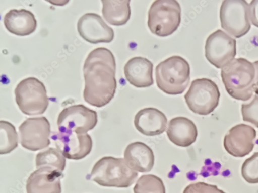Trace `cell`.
<instances>
[{
	"mask_svg": "<svg viewBox=\"0 0 258 193\" xmlns=\"http://www.w3.org/2000/svg\"><path fill=\"white\" fill-rule=\"evenodd\" d=\"M249 17L252 25L258 28V0H253L249 4Z\"/></svg>",
	"mask_w": 258,
	"mask_h": 193,
	"instance_id": "obj_28",
	"label": "cell"
},
{
	"mask_svg": "<svg viewBox=\"0 0 258 193\" xmlns=\"http://www.w3.org/2000/svg\"><path fill=\"white\" fill-rule=\"evenodd\" d=\"M244 179L250 184L258 183V153L245 160L241 169Z\"/></svg>",
	"mask_w": 258,
	"mask_h": 193,
	"instance_id": "obj_25",
	"label": "cell"
},
{
	"mask_svg": "<svg viewBox=\"0 0 258 193\" xmlns=\"http://www.w3.org/2000/svg\"><path fill=\"white\" fill-rule=\"evenodd\" d=\"M78 32L80 36L92 44L110 43L114 38L113 29L107 26L101 17L95 13H87L78 20Z\"/></svg>",
	"mask_w": 258,
	"mask_h": 193,
	"instance_id": "obj_14",
	"label": "cell"
},
{
	"mask_svg": "<svg viewBox=\"0 0 258 193\" xmlns=\"http://www.w3.org/2000/svg\"><path fill=\"white\" fill-rule=\"evenodd\" d=\"M256 70V91L255 94L258 95V61L253 62Z\"/></svg>",
	"mask_w": 258,
	"mask_h": 193,
	"instance_id": "obj_29",
	"label": "cell"
},
{
	"mask_svg": "<svg viewBox=\"0 0 258 193\" xmlns=\"http://www.w3.org/2000/svg\"><path fill=\"white\" fill-rule=\"evenodd\" d=\"M243 119L258 128V95L255 94L249 103L243 104L241 109Z\"/></svg>",
	"mask_w": 258,
	"mask_h": 193,
	"instance_id": "obj_26",
	"label": "cell"
},
{
	"mask_svg": "<svg viewBox=\"0 0 258 193\" xmlns=\"http://www.w3.org/2000/svg\"><path fill=\"white\" fill-rule=\"evenodd\" d=\"M236 54V40L227 33L218 30L208 37L205 56L215 67L223 69L234 59Z\"/></svg>",
	"mask_w": 258,
	"mask_h": 193,
	"instance_id": "obj_10",
	"label": "cell"
},
{
	"mask_svg": "<svg viewBox=\"0 0 258 193\" xmlns=\"http://www.w3.org/2000/svg\"><path fill=\"white\" fill-rule=\"evenodd\" d=\"M98 123V115L83 105H73L59 114L57 124L59 132L85 134L93 130Z\"/></svg>",
	"mask_w": 258,
	"mask_h": 193,
	"instance_id": "obj_9",
	"label": "cell"
},
{
	"mask_svg": "<svg viewBox=\"0 0 258 193\" xmlns=\"http://www.w3.org/2000/svg\"><path fill=\"white\" fill-rule=\"evenodd\" d=\"M190 66L179 56H174L160 63L156 68L157 86L168 95L182 94L189 84Z\"/></svg>",
	"mask_w": 258,
	"mask_h": 193,
	"instance_id": "obj_4",
	"label": "cell"
},
{
	"mask_svg": "<svg viewBox=\"0 0 258 193\" xmlns=\"http://www.w3.org/2000/svg\"><path fill=\"white\" fill-rule=\"evenodd\" d=\"M103 17L115 26L125 25L131 17L130 0H102Z\"/></svg>",
	"mask_w": 258,
	"mask_h": 193,
	"instance_id": "obj_21",
	"label": "cell"
},
{
	"mask_svg": "<svg viewBox=\"0 0 258 193\" xmlns=\"http://www.w3.org/2000/svg\"><path fill=\"white\" fill-rule=\"evenodd\" d=\"M116 70L115 58L109 49L98 48L88 55L83 67L86 102L101 108L112 101L117 85Z\"/></svg>",
	"mask_w": 258,
	"mask_h": 193,
	"instance_id": "obj_1",
	"label": "cell"
},
{
	"mask_svg": "<svg viewBox=\"0 0 258 193\" xmlns=\"http://www.w3.org/2000/svg\"><path fill=\"white\" fill-rule=\"evenodd\" d=\"M20 143L32 152L47 148L51 143V125L45 117L27 119L19 127Z\"/></svg>",
	"mask_w": 258,
	"mask_h": 193,
	"instance_id": "obj_11",
	"label": "cell"
},
{
	"mask_svg": "<svg viewBox=\"0 0 258 193\" xmlns=\"http://www.w3.org/2000/svg\"><path fill=\"white\" fill-rule=\"evenodd\" d=\"M134 193H166L162 180L154 175L142 176L134 188Z\"/></svg>",
	"mask_w": 258,
	"mask_h": 193,
	"instance_id": "obj_24",
	"label": "cell"
},
{
	"mask_svg": "<svg viewBox=\"0 0 258 193\" xmlns=\"http://www.w3.org/2000/svg\"><path fill=\"white\" fill-rule=\"evenodd\" d=\"M36 168L47 167L62 173L66 166V159L54 148H49L47 151L39 153L36 157Z\"/></svg>",
	"mask_w": 258,
	"mask_h": 193,
	"instance_id": "obj_22",
	"label": "cell"
},
{
	"mask_svg": "<svg viewBox=\"0 0 258 193\" xmlns=\"http://www.w3.org/2000/svg\"><path fill=\"white\" fill-rule=\"evenodd\" d=\"M166 133L172 143L182 147H188L195 143L198 136L195 123L183 117L171 119L169 122Z\"/></svg>",
	"mask_w": 258,
	"mask_h": 193,
	"instance_id": "obj_19",
	"label": "cell"
},
{
	"mask_svg": "<svg viewBox=\"0 0 258 193\" xmlns=\"http://www.w3.org/2000/svg\"><path fill=\"white\" fill-rule=\"evenodd\" d=\"M138 176L137 171L129 167L124 158L104 157L94 165L90 179L104 187L127 188Z\"/></svg>",
	"mask_w": 258,
	"mask_h": 193,
	"instance_id": "obj_3",
	"label": "cell"
},
{
	"mask_svg": "<svg viewBox=\"0 0 258 193\" xmlns=\"http://www.w3.org/2000/svg\"><path fill=\"white\" fill-rule=\"evenodd\" d=\"M256 136V132L251 126L245 124L236 125L225 136L224 146L231 156L242 158L252 151Z\"/></svg>",
	"mask_w": 258,
	"mask_h": 193,
	"instance_id": "obj_13",
	"label": "cell"
},
{
	"mask_svg": "<svg viewBox=\"0 0 258 193\" xmlns=\"http://www.w3.org/2000/svg\"><path fill=\"white\" fill-rule=\"evenodd\" d=\"M58 151L66 158L79 160L89 155L93 148V141L88 133H55L51 137Z\"/></svg>",
	"mask_w": 258,
	"mask_h": 193,
	"instance_id": "obj_12",
	"label": "cell"
},
{
	"mask_svg": "<svg viewBox=\"0 0 258 193\" xmlns=\"http://www.w3.org/2000/svg\"><path fill=\"white\" fill-rule=\"evenodd\" d=\"M0 154H8L18 146V137L16 128L10 122L2 120L0 121Z\"/></svg>",
	"mask_w": 258,
	"mask_h": 193,
	"instance_id": "obj_23",
	"label": "cell"
},
{
	"mask_svg": "<svg viewBox=\"0 0 258 193\" xmlns=\"http://www.w3.org/2000/svg\"><path fill=\"white\" fill-rule=\"evenodd\" d=\"M181 9L175 0H156L148 12V26L151 32L159 37L173 34L181 23Z\"/></svg>",
	"mask_w": 258,
	"mask_h": 193,
	"instance_id": "obj_5",
	"label": "cell"
},
{
	"mask_svg": "<svg viewBox=\"0 0 258 193\" xmlns=\"http://www.w3.org/2000/svg\"><path fill=\"white\" fill-rule=\"evenodd\" d=\"M63 177L62 173L54 169L38 168L27 181V193H61L60 180Z\"/></svg>",
	"mask_w": 258,
	"mask_h": 193,
	"instance_id": "obj_15",
	"label": "cell"
},
{
	"mask_svg": "<svg viewBox=\"0 0 258 193\" xmlns=\"http://www.w3.org/2000/svg\"><path fill=\"white\" fill-rule=\"evenodd\" d=\"M225 89L233 99L249 100L256 91V70L253 62L243 58L234 59L222 69Z\"/></svg>",
	"mask_w": 258,
	"mask_h": 193,
	"instance_id": "obj_2",
	"label": "cell"
},
{
	"mask_svg": "<svg viewBox=\"0 0 258 193\" xmlns=\"http://www.w3.org/2000/svg\"><path fill=\"white\" fill-rule=\"evenodd\" d=\"M183 193H226L217 185L203 182L192 183L185 187Z\"/></svg>",
	"mask_w": 258,
	"mask_h": 193,
	"instance_id": "obj_27",
	"label": "cell"
},
{
	"mask_svg": "<svg viewBox=\"0 0 258 193\" xmlns=\"http://www.w3.org/2000/svg\"><path fill=\"white\" fill-rule=\"evenodd\" d=\"M153 63L148 59L136 57L129 60L124 67L126 80L134 86L144 88L154 84Z\"/></svg>",
	"mask_w": 258,
	"mask_h": 193,
	"instance_id": "obj_16",
	"label": "cell"
},
{
	"mask_svg": "<svg viewBox=\"0 0 258 193\" xmlns=\"http://www.w3.org/2000/svg\"><path fill=\"white\" fill-rule=\"evenodd\" d=\"M220 96L218 85L209 79L203 78L191 82L184 99L192 112L207 116L218 106Z\"/></svg>",
	"mask_w": 258,
	"mask_h": 193,
	"instance_id": "obj_7",
	"label": "cell"
},
{
	"mask_svg": "<svg viewBox=\"0 0 258 193\" xmlns=\"http://www.w3.org/2000/svg\"><path fill=\"white\" fill-rule=\"evenodd\" d=\"M124 159L129 167L140 173L151 171L155 160L152 149L141 142L127 145L124 153Z\"/></svg>",
	"mask_w": 258,
	"mask_h": 193,
	"instance_id": "obj_18",
	"label": "cell"
},
{
	"mask_svg": "<svg viewBox=\"0 0 258 193\" xmlns=\"http://www.w3.org/2000/svg\"><path fill=\"white\" fill-rule=\"evenodd\" d=\"M16 102L20 110L28 116L42 115L46 111L49 98L45 85L35 77L21 80L15 90Z\"/></svg>",
	"mask_w": 258,
	"mask_h": 193,
	"instance_id": "obj_6",
	"label": "cell"
},
{
	"mask_svg": "<svg viewBox=\"0 0 258 193\" xmlns=\"http://www.w3.org/2000/svg\"><path fill=\"white\" fill-rule=\"evenodd\" d=\"M134 124L137 131L149 137L158 136L166 130L167 119L159 110L149 107L140 110L135 117Z\"/></svg>",
	"mask_w": 258,
	"mask_h": 193,
	"instance_id": "obj_17",
	"label": "cell"
},
{
	"mask_svg": "<svg viewBox=\"0 0 258 193\" xmlns=\"http://www.w3.org/2000/svg\"><path fill=\"white\" fill-rule=\"evenodd\" d=\"M4 24L12 34L25 36L34 32L37 27V21L34 15L28 10H12L5 15Z\"/></svg>",
	"mask_w": 258,
	"mask_h": 193,
	"instance_id": "obj_20",
	"label": "cell"
},
{
	"mask_svg": "<svg viewBox=\"0 0 258 193\" xmlns=\"http://www.w3.org/2000/svg\"><path fill=\"white\" fill-rule=\"evenodd\" d=\"M220 16L222 28L236 38L244 36L250 30L249 4L245 0H225Z\"/></svg>",
	"mask_w": 258,
	"mask_h": 193,
	"instance_id": "obj_8",
	"label": "cell"
}]
</instances>
